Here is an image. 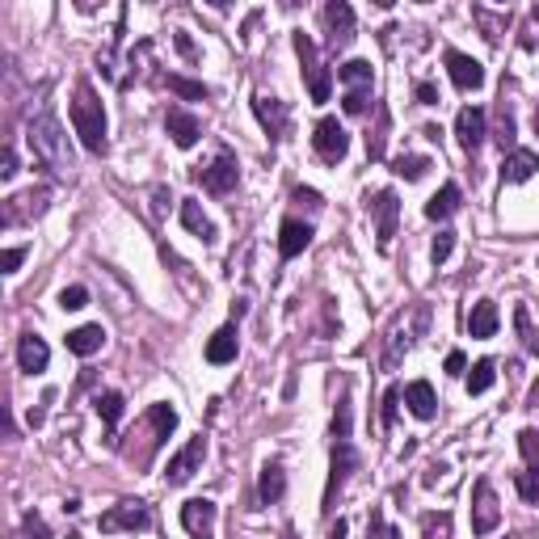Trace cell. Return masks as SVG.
Here are the masks:
<instances>
[{
    "instance_id": "681fc988",
    "label": "cell",
    "mask_w": 539,
    "mask_h": 539,
    "mask_svg": "<svg viewBox=\"0 0 539 539\" xmlns=\"http://www.w3.org/2000/svg\"><path fill=\"white\" fill-rule=\"evenodd\" d=\"M346 531H350V527H346V518H337V523H333V531H329V539H346Z\"/></svg>"
},
{
    "instance_id": "c3c4849f",
    "label": "cell",
    "mask_w": 539,
    "mask_h": 539,
    "mask_svg": "<svg viewBox=\"0 0 539 539\" xmlns=\"http://www.w3.org/2000/svg\"><path fill=\"white\" fill-rule=\"evenodd\" d=\"M295 199H299V202H316V207H320V194H316V190H295Z\"/></svg>"
},
{
    "instance_id": "8992f818",
    "label": "cell",
    "mask_w": 539,
    "mask_h": 539,
    "mask_svg": "<svg viewBox=\"0 0 539 539\" xmlns=\"http://www.w3.org/2000/svg\"><path fill=\"white\" fill-rule=\"evenodd\" d=\"M199 181L202 190H211V194H232L236 190V181H241V165H236V156L228 152V148H220V156L211 161L207 169H199Z\"/></svg>"
},
{
    "instance_id": "7bdbcfd3",
    "label": "cell",
    "mask_w": 539,
    "mask_h": 539,
    "mask_svg": "<svg viewBox=\"0 0 539 539\" xmlns=\"http://www.w3.org/2000/svg\"><path fill=\"white\" fill-rule=\"evenodd\" d=\"M13 173H17V152L5 148V152H0V181H13Z\"/></svg>"
},
{
    "instance_id": "f6af8a7d",
    "label": "cell",
    "mask_w": 539,
    "mask_h": 539,
    "mask_svg": "<svg viewBox=\"0 0 539 539\" xmlns=\"http://www.w3.org/2000/svg\"><path fill=\"white\" fill-rule=\"evenodd\" d=\"M418 101H421V106H439V88L430 85V80H421V85H418Z\"/></svg>"
},
{
    "instance_id": "1f68e13d",
    "label": "cell",
    "mask_w": 539,
    "mask_h": 539,
    "mask_svg": "<svg viewBox=\"0 0 539 539\" xmlns=\"http://www.w3.org/2000/svg\"><path fill=\"white\" fill-rule=\"evenodd\" d=\"M148 421H152V430H156V442H165L169 434H173V426H177V413L169 405H152L148 409Z\"/></svg>"
},
{
    "instance_id": "603a6c76",
    "label": "cell",
    "mask_w": 539,
    "mask_h": 539,
    "mask_svg": "<svg viewBox=\"0 0 539 539\" xmlns=\"http://www.w3.org/2000/svg\"><path fill=\"white\" fill-rule=\"evenodd\" d=\"M405 405L418 421H434V413H439V397H434V388H430L426 379H413V384L405 388Z\"/></svg>"
},
{
    "instance_id": "484cf974",
    "label": "cell",
    "mask_w": 539,
    "mask_h": 539,
    "mask_svg": "<svg viewBox=\"0 0 539 539\" xmlns=\"http://www.w3.org/2000/svg\"><path fill=\"white\" fill-rule=\"evenodd\" d=\"M455 211H460V186H455V181H447V186L439 190V194H434V199L426 202V220H451Z\"/></svg>"
},
{
    "instance_id": "f907efd6",
    "label": "cell",
    "mask_w": 539,
    "mask_h": 539,
    "mask_svg": "<svg viewBox=\"0 0 539 539\" xmlns=\"http://www.w3.org/2000/svg\"><path fill=\"white\" fill-rule=\"evenodd\" d=\"M244 312H249V304H244V299H236V304H232V320H241Z\"/></svg>"
},
{
    "instance_id": "e0dca14e",
    "label": "cell",
    "mask_w": 539,
    "mask_h": 539,
    "mask_svg": "<svg viewBox=\"0 0 539 539\" xmlns=\"http://www.w3.org/2000/svg\"><path fill=\"white\" fill-rule=\"evenodd\" d=\"M455 135H460V148L463 152H476L484 143V110L481 106H463L460 110V119H455Z\"/></svg>"
},
{
    "instance_id": "4fadbf2b",
    "label": "cell",
    "mask_w": 539,
    "mask_h": 539,
    "mask_svg": "<svg viewBox=\"0 0 539 539\" xmlns=\"http://www.w3.org/2000/svg\"><path fill=\"white\" fill-rule=\"evenodd\" d=\"M43 211H47V190H26V194H17V199L5 202L0 223H5V228H17V223L34 220V215H43Z\"/></svg>"
},
{
    "instance_id": "ee69618b",
    "label": "cell",
    "mask_w": 539,
    "mask_h": 539,
    "mask_svg": "<svg viewBox=\"0 0 539 539\" xmlns=\"http://www.w3.org/2000/svg\"><path fill=\"white\" fill-rule=\"evenodd\" d=\"M22 262H26V249H5V275H17Z\"/></svg>"
},
{
    "instance_id": "7c38bea8",
    "label": "cell",
    "mask_w": 539,
    "mask_h": 539,
    "mask_svg": "<svg viewBox=\"0 0 539 539\" xmlns=\"http://www.w3.org/2000/svg\"><path fill=\"white\" fill-rule=\"evenodd\" d=\"M215 514H220V506H215V502H207V497H194V502H186V506H181V527H186L194 539H215Z\"/></svg>"
},
{
    "instance_id": "2e32d148",
    "label": "cell",
    "mask_w": 539,
    "mask_h": 539,
    "mask_svg": "<svg viewBox=\"0 0 539 539\" xmlns=\"http://www.w3.org/2000/svg\"><path fill=\"white\" fill-rule=\"evenodd\" d=\"M535 173H539V152H531V148H514V152L502 161V181H506V186H523V181H531Z\"/></svg>"
},
{
    "instance_id": "7a4b0ae2",
    "label": "cell",
    "mask_w": 539,
    "mask_h": 539,
    "mask_svg": "<svg viewBox=\"0 0 539 539\" xmlns=\"http://www.w3.org/2000/svg\"><path fill=\"white\" fill-rule=\"evenodd\" d=\"M358 451L350 439V400H337V418H333V468H329V489H325V510H333V497L354 472H358Z\"/></svg>"
},
{
    "instance_id": "d590c367",
    "label": "cell",
    "mask_w": 539,
    "mask_h": 539,
    "mask_svg": "<svg viewBox=\"0 0 539 539\" xmlns=\"http://www.w3.org/2000/svg\"><path fill=\"white\" fill-rule=\"evenodd\" d=\"M514 325H518V333H523V341H527V350L539 358V329L531 325V316H527V308H523V304L514 308Z\"/></svg>"
},
{
    "instance_id": "5bb4252c",
    "label": "cell",
    "mask_w": 539,
    "mask_h": 539,
    "mask_svg": "<svg viewBox=\"0 0 539 539\" xmlns=\"http://www.w3.org/2000/svg\"><path fill=\"white\" fill-rule=\"evenodd\" d=\"M447 72H451L455 88H463V93H472V88L484 85V67L481 59L463 56V51H447Z\"/></svg>"
},
{
    "instance_id": "52a82bcc",
    "label": "cell",
    "mask_w": 539,
    "mask_h": 539,
    "mask_svg": "<svg viewBox=\"0 0 539 539\" xmlns=\"http://www.w3.org/2000/svg\"><path fill=\"white\" fill-rule=\"evenodd\" d=\"M106 535H119V531H143L152 527V510L143 506V502H119V506H110L106 514H101L98 523Z\"/></svg>"
},
{
    "instance_id": "3957f363",
    "label": "cell",
    "mask_w": 539,
    "mask_h": 539,
    "mask_svg": "<svg viewBox=\"0 0 539 539\" xmlns=\"http://www.w3.org/2000/svg\"><path fill=\"white\" fill-rule=\"evenodd\" d=\"M72 127H77L80 143H85L93 156L106 152V106H101V98L93 93L88 80H80L77 98H72Z\"/></svg>"
},
{
    "instance_id": "60d3db41",
    "label": "cell",
    "mask_w": 539,
    "mask_h": 539,
    "mask_svg": "<svg viewBox=\"0 0 539 539\" xmlns=\"http://www.w3.org/2000/svg\"><path fill=\"white\" fill-rule=\"evenodd\" d=\"M367 101H371V88H354V93H346V98H341V106H346V114H363Z\"/></svg>"
},
{
    "instance_id": "d6986e66",
    "label": "cell",
    "mask_w": 539,
    "mask_h": 539,
    "mask_svg": "<svg viewBox=\"0 0 539 539\" xmlns=\"http://www.w3.org/2000/svg\"><path fill=\"white\" fill-rule=\"evenodd\" d=\"M254 114H257V122H262L265 127V135H270V140H283L286 135V119H291V114H286V106L278 98H254Z\"/></svg>"
},
{
    "instance_id": "d6a6232c",
    "label": "cell",
    "mask_w": 539,
    "mask_h": 539,
    "mask_svg": "<svg viewBox=\"0 0 539 539\" xmlns=\"http://www.w3.org/2000/svg\"><path fill=\"white\" fill-rule=\"evenodd\" d=\"M421 539H451V514L439 510V514L421 518Z\"/></svg>"
},
{
    "instance_id": "74e56055",
    "label": "cell",
    "mask_w": 539,
    "mask_h": 539,
    "mask_svg": "<svg viewBox=\"0 0 539 539\" xmlns=\"http://www.w3.org/2000/svg\"><path fill=\"white\" fill-rule=\"evenodd\" d=\"M451 249H455V232H447V228H442L439 236H434V244H430V262H434V265H442L447 257H451Z\"/></svg>"
},
{
    "instance_id": "f35d334b",
    "label": "cell",
    "mask_w": 539,
    "mask_h": 539,
    "mask_svg": "<svg viewBox=\"0 0 539 539\" xmlns=\"http://www.w3.org/2000/svg\"><path fill=\"white\" fill-rule=\"evenodd\" d=\"M367 539H400V531L388 523L379 510H371V523H367Z\"/></svg>"
},
{
    "instance_id": "83f0119b",
    "label": "cell",
    "mask_w": 539,
    "mask_h": 539,
    "mask_svg": "<svg viewBox=\"0 0 539 539\" xmlns=\"http://www.w3.org/2000/svg\"><path fill=\"white\" fill-rule=\"evenodd\" d=\"M257 493H262L265 506L283 502V493H286V472H283V463H265V468H262V481H257Z\"/></svg>"
},
{
    "instance_id": "6da1fadb",
    "label": "cell",
    "mask_w": 539,
    "mask_h": 539,
    "mask_svg": "<svg viewBox=\"0 0 539 539\" xmlns=\"http://www.w3.org/2000/svg\"><path fill=\"white\" fill-rule=\"evenodd\" d=\"M26 143H30L34 161L43 169H51V177H67L77 169V156H72V143H67L64 127H59L56 110H38L26 127Z\"/></svg>"
},
{
    "instance_id": "9a60e30c",
    "label": "cell",
    "mask_w": 539,
    "mask_h": 539,
    "mask_svg": "<svg viewBox=\"0 0 539 539\" xmlns=\"http://www.w3.org/2000/svg\"><path fill=\"white\" fill-rule=\"evenodd\" d=\"M165 131L173 135L177 148H194V143H199V135H202V122L194 119L190 110H181V106H169V114H165Z\"/></svg>"
},
{
    "instance_id": "30bf717a",
    "label": "cell",
    "mask_w": 539,
    "mask_h": 539,
    "mask_svg": "<svg viewBox=\"0 0 539 539\" xmlns=\"http://www.w3.org/2000/svg\"><path fill=\"white\" fill-rule=\"evenodd\" d=\"M371 211H375V244H379V254H388V249H392V236H397V220H400L397 194H392V190H379Z\"/></svg>"
},
{
    "instance_id": "277c9868",
    "label": "cell",
    "mask_w": 539,
    "mask_h": 539,
    "mask_svg": "<svg viewBox=\"0 0 539 539\" xmlns=\"http://www.w3.org/2000/svg\"><path fill=\"white\" fill-rule=\"evenodd\" d=\"M295 51H299V59H304V72H308V93H312V101H329L333 77H329V67L320 64L316 43H312L304 30H295Z\"/></svg>"
},
{
    "instance_id": "ab89813d",
    "label": "cell",
    "mask_w": 539,
    "mask_h": 539,
    "mask_svg": "<svg viewBox=\"0 0 539 539\" xmlns=\"http://www.w3.org/2000/svg\"><path fill=\"white\" fill-rule=\"evenodd\" d=\"M85 304H88L85 286H64V291H59V308H64V312H80Z\"/></svg>"
},
{
    "instance_id": "836d02e7",
    "label": "cell",
    "mask_w": 539,
    "mask_h": 539,
    "mask_svg": "<svg viewBox=\"0 0 539 539\" xmlns=\"http://www.w3.org/2000/svg\"><path fill=\"white\" fill-rule=\"evenodd\" d=\"M165 85L173 88L177 98H186V101H207V85H199V80H186V77H165Z\"/></svg>"
},
{
    "instance_id": "4316f807",
    "label": "cell",
    "mask_w": 539,
    "mask_h": 539,
    "mask_svg": "<svg viewBox=\"0 0 539 539\" xmlns=\"http://www.w3.org/2000/svg\"><path fill=\"white\" fill-rule=\"evenodd\" d=\"M181 223H186V228L194 232L202 244H215V223L202 215V207L194 199H181Z\"/></svg>"
},
{
    "instance_id": "d4e9b609",
    "label": "cell",
    "mask_w": 539,
    "mask_h": 539,
    "mask_svg": "<svg viewBox=\"0 0 539 539\" xmlns=\"http://www.w3.org/2000/svg\"><path fill=\"white\" fill-rule=\"evenodd\" d=\"M497 320H502V316H497V304H493V299H481V304L468 312V333H472V337H481V341L493 337Z\"/></svg>"
},
{
    "instance_id": "9c48e42d",
    "label": "cell",
    "mask_w": 539,
    "mask_h": 539,
    "mask_svg": "<svg viewBox=\"0 0 539 539\" xmlns=\"http://www.w3.org/2000/svg\"><path fill=\"white\" fill-rule=\"evenodd\" d=\"M312 148H316L320 161L337 165V161H346V152H350V135H346V127H341L337 119H320L316 135H312Z\"/></svg>"
},
{
    "instance_id": "44dd1931",
    "label": "cell",
    "mask_w": 539,
    "mask_h": 539,
    "mask_svg": "<svg viewBox=\"0 0 539 539\" xmlns=\"http://www.w3.org/2000/svg\"><path fill=\"white\" fill-rule=\"evenodd\" d=\"M312 244V223L304 220H283V228H278V254L291 262V257H299L304 249Z\"/></svg>"
},
{
    "instance_id": "bcb514c9",
    "label": "cell",
    "mask_w": 539,
    "mask_h": 539,
    "mask_svg": "<svg viewBox=\"0 0 539 539\" xmlns=\"http://www.w3.org/2000/svg\"><path fill=\"white\" fill-rule=\"evenodd\" d=\"M463 367H468L463 350H451V354H447V375H463Z\"/></svg>"
},
{
    "instance_id": "4dcf8cb0",
    "label": "cell",
    "mask_w": 539,
    "mask_h": 539,
    "mask_svg": "<svg viewBox=\"0 0 539 539\" xmlns=\"http://www.w3.org/2000/svg\"><path fill=\"white\" fill-rule=\"evenodd\" d=\"M93 405H98V418L106 421V426H119L122 405H127V400H122V392H98V400H93Z\"/></svg>"
},
{
    "instance_id": "ac0fdd59",
    "label": "cell",
    "mask_w": 539,
    "mask_h": 539,
    "mask_svg": "<svg viewBox=\"0 0 539 539\" xmlns=\"http://www.w3.org/2000/svg\"><path fill=\"white\" fill-rule=\"evenodd\" d=\"M325 26H329V47H350L354 38V9L346 0H333L325 9Z\"/></svg>"
},
{
    "instance_id": "cb8c5ba5",
    "label": "cell",
    "mask_w": 539,
    "mask_h": 539,
    "mask_svg": "<svg viewBox=\"0 0 539 539\" xmlns=\"http://www.w3.org/2000/svg\"><path fill=\"white\" fill-rule=\"evenodd\" d=\"M106 346V329L101 325H80V329L67 333V350L77 354V358H88V354H98Z\"/></svg>"
},
{
    "instance_id": "8d00e7d4",
    "label": "cell",
    "mask_w": 539,
    "mask_h": 539,
    "mask_svg": "<svg viewBox=\"0 0 539 539\" xmlns=\"http://www.w3.org/2000/svg\"><path fill=\"white\" fill-rule=\"evenodd\" d=\"M497 143L506 148V156L514 152V114L506 110V101H502V110H497Z\"/></svg>"
},
{
    "instance_id": "5b68a950",
    "label": "cell",
    "mask_w": 539,
    "mask_h": 539,
    "mask_svg": "<svg viewBox=\"0 0 539 539\" xmlns=\"http://www.w3.org/2000/svg\"><path fill=\"white\" fill-rule=\"evenodd\" d=\"M518 451H523V472H518V497L535 506L539 502V434L535 430H523L518 434Z\"/></svg>"
},
{
    "instance_id": "8fae6325",
    "label": "cell",
    "mask_w": 539,
    "mask_h": 539,
    "mask_svg": "<svg viewBox=\"0 0 539 539\" xmlns=\"http://www.w3.org/2000/svg\"><path fill=\"white\" fill-rule=\"evenodd\" d=\"M202 460H207V439L199 434V439H190L186 447H181V451H177L173 460H169L165 481H169V484H186L190 476H194V472L202 468Z\"/></svg>"
},
{
    "instance_id": "7dc6e473",
    "label": "cell",
    "mask_w": 539,
    "mask_h": 539,
    "mask_svg": "<svg viewBox=\"0 0 539 539\" xmlns=\"http://www.w3.org/2000/svg\"><path fill=\"white\" fill-rule=\"evenodd\" d=\"M177 51L186 59H194V43H190V34H177Z\"/></svg>"
},
{
    "instance_id": "7402d4cb",
    "label": "cell",
    "mask_w": 539,
    "mask_h": 539,
    "mask_svg": "<svg viewBox=\"0 0 539 539\" xmlns=\"http://www.w3.org/2000/svg\"><path fill=\"white\" fill-rule=\"evenodd\" d=\"M47 363H51V350H47V341L38 337V333H22V341H17V367L30 375L47 371Z\"/></svg>"
},
{
    "instance_id": "816d5d0a",
    "label": "cell",
    "mask_w": 539,
    "mask_h": 539,
    "mask_svg": "<svg viewBox=\"0 0 539 539\" xmlns=\"http://www.w3.org/2000/svg\"><path fill=\"white\" fill-rule=\"evenodd\" d=\"M535 131H539V110H535Z\"/></svg>"
},
{
    "instance_id": "f5cc1de1",
    "label": "cell",
    "mask_w": 539,
    "mask_h": 539,
    "mask_svg": "<svg viewBox=\"0 0 539 539\" xmlns=\"http://www.w3.org/2000/svg\"><path fill=\"white\" fill-rule=\"evenodd\" d=\"M510 539H523V535H510Z\"/></svg>"
},
{
    "instance_id": "b9f144b4",
    "label": "cell",
    "mask_w": 539,
    "mask_h": 539,
    "mask_svg": "<svg viewBox=\"0 0 539 539\" xmlns=\"http://www.w3.org/2000/svg\"><path fill=\"white\" fill-rule=\"evenodd\" d=\"M400 397H405L400 388H388V397H384V426H388V430H392V421H397V405H400Z\"/></svg>"
},
{
    "instance_id": "ffe728a7",
    "label": "cell",
    "mask_w": 539,
    "mask_h": 539,
    "mask_svg": "<svg viewBox=\"0 0 539 539\" xmlns=\"http://www.w3.org/2000/svg\"><path fill=\"white\" fill-rule=\"evenodd\" d=\"M241 333H236V325H223V329H215L207 337V363L211 367H228L232 358H236V350H241Z\"/></svg>"
},
{
    "instance_id": "db71d44e",
    "label": "cell",
    "mask_w": 539,
    "mask_h": 539,
    "mask_svg": "<svg viewBox=\"0 0 539 539\" xmlns=\"http://www.w3.org/2000/svg\"><path fill=\"white\" fill-rule=\"evenodd\" d=\"M535 22H539V9H535Z\"/></svg>"
},
{
    "instance_id": "f546056e",
    "label": "cell",
    "mask_w": 539,
    "mask_h": 539,
    "mask_svg": "<svg viewBox=\"0 0 539 539\" xmlns=\"http://www.w3.org/2000/svg\"><path fill=\"white\" fill-rule=\"evenodd\" d=\"M493 379H497L493 358H481V363L472 367V375H468V392H472V397H481V392H489V388H493Z\"/></svg>"
},
{
    "instance_id": "e575fe53",
    "label": "cell",
    "mask_w": 539,
    "mask_h": 539,
    "mask_svg": "<svg viewBox=\"0 0 539 539\" xmlns=\"http://www.w3.org/2000/svg\"><path fill=\"white\" fill-rule=\"evenodd\" d=\"M397 177H405V181H418V177H426L430 169V156H397Z\"/></svg>"
},
{
    "instance_id": "ba28073f",
    "label": "cell",
    "mask_w": 539,
    "mask_h": 539,
    "mask_svg": "<svg viewBox=\"0 0 539 539\" xmlns=\"http://www.w3.org/2000/svg\"><path fill=\"white\" fill-rule=\"evenodd\" d=\"M497 523H502V506H497V493L489 476H481L472 489V531L476 535H493Z\"/></svg>"
},
{
    "instance_id": "f1b7e54d",
    "label": "cell",
    "mask_w": 539,
    "mask_h": 539,
    "mask_svg": "<svg viewBox=\"0 0 539 539\" xmlns=\"http://www.w3.org/2000/svg\"><path fill=\"white\" fill-rule=\"evenodd\" d=\"M337 80L346 85V93H354V88H371V64H367V59H346V64L337 67Z\"/></svg>"
}]
</instances>
